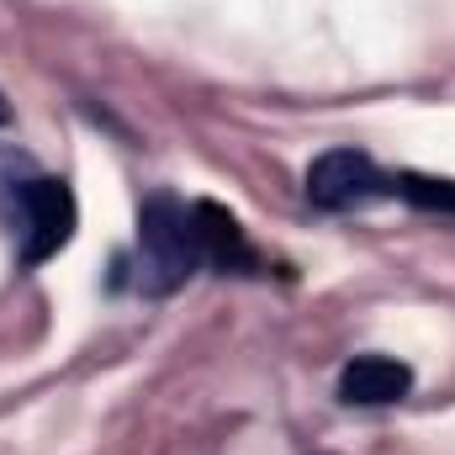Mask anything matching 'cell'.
<instances>
[{"label":"cell","instance_id":"5","mask_svg":"<svg viewBox=\"0 0 455 455\" xmlns=\"http://www.w3.org/2000/svg\"><path fill=\"white\" fill-rule=\"evenodd\" d=\"M191 233H196L202 265H212V270H223V275L254 265V249H249L238 218H233L228 207H218V202H196V207H191Z\"/></svg>","mask_w":455,"mask_h":455},{"label":"cell","instance_id":"6","mask_svg":"<svg viewBox=\"0 0 455 455\" xmlns=\"http://www.w3.org/2000/svg\"><path fill=\"white\" fill-rule=\"evenodd\" d=\"M43 170L32 164V154H21V148H0V223L21 228V212H27V191H32V180H37Z\"/></svg>","mask_w":455,"mask_h":455},{"label":"cell","instance_id":"4","mask_svg":"<svg viewBox=\"0 0 455 455\" xmlns=\"http://www.w3.org/2000/svg\"><path fill=\"white\" fill-rule=\"evenodd\" d=\"M408 392H413V371L392 355H355L339 371V397L360 408H387V403H403Z\"/></svg>","mask_w":455,"mask_h":455},{"label":"cell","instance_id":"7","mask_svg":"<svg viewBox=\"0 0 455 455\" xmlns=\"http://www.w3.org/2000/svg\"><path fill=\"white\" fill-rule=\"evenodd\" d=\"M392 191L408 202V207H424V212H445L455 218V180H435V175H397L392 180Z\"/></svg>","mask_w":455,"mask_h":455},{"label":"cell","instance_id":"1","mask_svg":"<svg viewBox=\"0 0 455 455\" xmlns=\"http://www.w3.org/2000/svg\"><path fill=\"white\" fill-rule=\"evenodd\" d=\"M196 270H202V249L191 233V207L175 202L170 191L148 196L138 212V286L148 297H170Z\"/></svg>","mask_w":455,"mask_h":455},{"label":"cell","instance_id":"2","mask_svg":"<svg viewBox=\"0 0 455 455\" xmlns=\"http://www.w3.org/2000/svg\"><path fill=\"white\" fill-rule=\"evenodd\" d=\"M376 196H392V180L360 148H329L307 164V202L318 212H355Z\"/></svg>","mask_w":455,"mask_h":455},{"label":"cell","instance_id":"8","mask_svg":"<svg viewBox=\"0 0 455 455\" xmlns=\"http://www.w3.org/2000/svg\"><path fill=\"white\" fill-rule=\"evenodd\" d=\"M5 122H11V107H5V96H0V127H5Z\"/></svg>","mask_w":455,"mask_h":455},{"label":"cell","instance_id":"3","mask_svg":"<svg viewBox=\"0 0 455 455\" xmlns=\"http://www.w3.org/2000/svg\"><path fill=\"white\" fill-rule=\"evenodd\" d=\"M16 238H21V265H43L75 238V191H69V180H59V175L32 180Z\"/></svg>","mask_w":455,"mask_h":455}]
</instances>
